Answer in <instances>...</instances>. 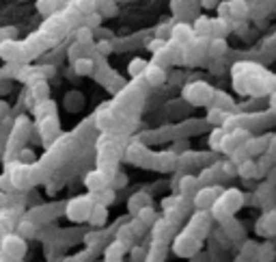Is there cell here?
<instances>
[{
  "label": "cell",
  "mask_w": 276,
  "mask_h": 262,
  "mask_svg": "<svg viewBox=\"0 0 276 262\" xmlns=\"http://www.w3.org/2000/svg\"><path fill=\"white\" fill-rule=\"evenodd\" d=\"M33 113H35L37 120H43V117L57 115V102L50 100V98H45V100H41V102H35Z\"/></svg>",
  "instance_id": "16"
},
{
  "label": "cell",
  "mask_w": 276,
  "mask_h": 262,
  "mask_svg": "<svg viewBox=\"0 0 276 262\" xmlns=\"http://www.w3.org/2000/svg\"><path fill=\"white\" fill-rule=\"evenodd\" d=\"M227 156H229V160H231V162H235V165H240V162H244L246 158H251V154H248V150L244 146H237L235 150L229 152Z\"/></svg>",
  "instance_id": "36"
},
{
  "label": "cell",
  "mask_w": 276,
  "mask_h": 262,
  "mask_svg": "<svg viewBox=\"0 0 276 262\" xmlns=\"http://www.w3.org/2000/svg\"><path fill=\"white\" fill-rule=\"evenodd\" d=\"M85 20H87V26H91V29H97L99 24H102V20H104V15L102 13H97V11H93V13H89V15H85Z\"/></svg>",
  "instance_id": "44"
},
{
  "label": "cell",
  "mask_w": 276,
  "mask_h": 262,
  "mask_svg": "<svg viewBox=\"0 0 276 262\" xmlns=\"http://www.w3.org/2000/svg\"><path fill=\"white\" fill-rule=\"evenodd\" d=\"M207 46H209V54H211V57H220V54L227 52V41H225V37H211Z\"/></svg>",
  "instance_id": "32"
},
{
  "label": "cell",
  "mask_w": 276,
  "mask_h": 262,
  "mask_svg": "<svg viewBox=\"0 0 276 262\" xmlns=\"http://www.w3.org/2000/svg\"><path fill=\"white\" fill-rule=\"evenodd\" d=\"M35 152L31 148H20V152H17V160L20 162H26V165H31V162H35Z\"/></svg>",
  "instance_id": "41"
},
{
  "label": "cell",
  "mask_w": 276,
  "mask_h": 262,
  "mask_svg": "<svg viewBox=\"0 0 276 262\" xmlns=\"http://www.w3.org/2000/svg\"><path fill=\"white\" fill-rule=\"evenodd\" d=\"M127 254H130V262H145L147 260V249L141 245H132L127 249Z\"/></svg>",
  "instance_id": "38"
},
{
  "label": "cell",
  "mask_w": 276,
  "mask_h": 262,
  "mask_svg": "<svg viewBox=\"0 0 276 262\" xmlns=\"http://www.w3.org/2000/svg\"><path fill=\"white\" fill-rule=\"evenodd\" d=\"M192 31H195V37H209L211 35V20L205 15L197 17L195 24H192Z\"/></svg>",
  "instance_id": "23"
},
{
  "label": "cell",
  "mask_w": 276,
  "mask_h": 262,
  "mask_svg": "<svg viewBox=\"0 0 276 262\" xmlns=\"http://www.w3.org/2000/svg\"><path fill=\"white\" fill-rule=\"evenodd\" d=\"M171 39L183 43V46H188L190 41H195V31H192V26L186 24V22H179L171 26Z\"/></svg>",
  "instance_id": "12"
},
{
  "label": "cell",
  "mask_w": 276,
  "mask_h": 262,
  "mask_svg": "<svg viewBox=\"0 0 276 262\" xmlns=\"http://www.w3.org/2000/svg\"><path fill=\"white\" fill-rule=\"evenodd\" d=\"M220 169H223V171H225V176H229V178L237 176V165H235V162H231V160L220 162Z\"/></svg>",
  "instance_id": "46"
},
{
  "label": "cell",
  "mask_w": 276,
  "mask_h": 262,
  "mask_svg": "<svg viewBox=\"0 0 276 262\" xmlns=\"http://www.w3.org/2000/svg\"><path fill=\"white\" fill-rule=\"evenodd\" d=\"M15 232L20 234V236H22L24 241H31V239H35V236H37V225H35V221H33V219H22V221H17Z\"/></svg>",
  "instance_id": "21"
},
{
  "label": "cell",
  "mask_w": 276,
  "mask_h": 262,
  "mask_svg": "<svg viewBox=\"0 0 276 262\" xmlns=\"http://www.w3.org/2000/svg\"><path fill=\"white\" fill-rule=\"evenodd\" d=\"M102 239H104V234H97V232H91L89 236H85V241H87V245L93 249V247H97L99 243H102Z\"/></svg>",
  "instance_id": "47"
},
{
  "label": "cell",
  "mask_w": 276,
  "mask_h": 262,
  "mask_svg": "<svg viewBox=\"0 0 276 262\" xmlns=\"http://www.w3.org/2000/svg\"><path fill=\"white\" fill-rule=\"evenodd\" d=\"M235 262H251V260H246V258H242V256H237Z\"/></svg>",
  "instance_id": "51"
},
{
  "label": "cell",
  "mask_w": 276,
  "mask_h": 262,
  "mask_svg": "<svg viewBox=\"0 0 276 262\" xmlns=\"http://www.w3.org/2000/svg\"><path fill=\"white\" fill-rule=\"evenodd\" d=\"M73 37H76L78 43H93V29L91 26H78L76 31H73Z\"/></svg>",
  "instance_id": "30"
},
{
  "label": "cell",
  "mask_w": 276,
  "mask_h": 262,
  "mask_svg": "<svg viewBox=\"0 0 276 262\" xmlns=\"http://www.w3.org/2000/svg\"><path fill=\"white\" fill-rule=\"evenodd\" d=\"M225 134H227V130L223 128V126H214V130L209 132V139H207V143H209V148L214 150V152H220V143H223Z\"/></svg>",
  "instance_id": "27"
},
{
  "label": "cell",
  "mask_w": 276,
  "mask_h": 262,
  "mask_svg": "<svg viewBox=\"0 0 276 262\" xmlns=\"http://www.w3.org/2000/svg\"><path fill=\"white\" fill-rule=\"evenodd\" d=\"M268 98H270V108H272V111H276V91H274V93H270Z\"/></svg>",
  "instance_id": "50"
},
{
  "label": "cell",
  "mask_w": 276,
  "mask_h": 262,
  "mask_svg": "<svg viewBox=\"0 0 276 262\" xmlns=\"http://www.w3.org/2000/svg\"><path fill=\"white\" fill-rule=\"evenodd\" d=\"M257 249H259V243L251 241V239H244V241H242V247H240V256L246 258V260H251V262H255Z\"/></svg>",
  "instance_id": "26"
},
{
  "label": "cell",
  "mask_w": 276,
  "mask_h": 262,
  "mask_svg": "<svg viewBox=\"0 0 276 262\" xmlns=\"http://www.w3.org/2000/svg\"><path fill=\"white\" fill-rule=\"evenodd\" d=\"M85 186H87L89 193H99V191H104V188L108 186V178L99 169L89 171V174L85 176Z\"/></svg>",
  "instance_id": "11"
},
{
  "label": "cell",
  "mask_w": 276,
  "mask_h": 262,
  "mask_svg": "<svg viewBox=\"0 0 276 262\" xmlns=\"http://www.w3.org/2000/svg\"><path fill=\"white\" fill-rule=\"evenodd\" d=\"M211 96H214V89H211L203 80H195L183 87V100L190 102L192 106H205L211 102Z\"/></svg>",
  "instance_id": "4"
},
{
  "label": "cell",
  "mask_w": 276,
  "mask_h": 262,
  "mask_svg": "<svg viewBox=\"0 0 276 262\" xmlns=\"http://www.w3.org/2000/svg\"><path fill=\"white\" fill-rule=\"evenodd\" d=\"M93 52H95V57H106V54L113 52V43L102 39V41H95L93 43Z\"/></svg>",
  "instance_id": "39"
},
{
  "label": "cell",
  "mask_w": 276,
  "mask_h": 262,
  "mask_svg": "<svg viewBox=\"0 0 276 262\" xmlns=\"http://www.w3.org/2000/svg\"><path fill=\"white\" fill-rule=\"evenodd\" d=\"M127 254V247L123 245L121 241H113L110 245H106V251H104V262H121L123 256Z\"/></svg>",
  "instance_id": "13"
},
{
  "label": "cell",
  "mask_w": 276,
  "mask_h": 262,
  "mask_svg": "<svg viewBox=\"0 0 276 262\" xmlns=\"http://www.w3.org/2000/svg\"><path fill=\"white\" fill-rule=\"evenodd\" d=\"M255 234L263 239H274L276 236V208L263 212L255 223Z\"/></svg>",
  "instance_id": "7"
},
{
  "label": "cell",
  "mask_w": 276,
  "mask_h": 262,
  "mask_svg": "<svg viewBox=\"0 0 276 262\" xmlns=\"http://www.w3.org/2000/svg\"><path fill=\"white\" fill-rule=\"evenodd\" d=\"M5 206H9V193L0 191V208H5Z\"/></svg>",
  "instance_id": "49"
},
{
  "label": "cell",
  "mask_w": 276,
  "mask_h": 262,
  "mask_svg": "<svg viewBox=\"0 0 276 262\" xmlns=\"http://www.w3.org/2000/svg\"><path fill=\"white\" fill-rule=\"evenodd\" d=\"M127 158L132 162H143V158H147V148L141 143H132L130 150H127Z\"/></svg>",
  "instance_id": "33"
},
{
  "label": "cell",
  "mask_w": 276,
  "mask_h": 262,
  "mask_svg": "<svg viewBox=\"0 0 276 262\" xmlns=\"http://www.w3.org/2000/svg\"><path fill=\"white\" fill-rule=\"evenodd\" d=\"M136 217L147 225V228H151V225L158 221V215H155V210L151 208V204H149V206H143V208L136 212Z\"/></svg>",
  "instance_id": "28"
},
{
  "label": "cell",
  "mask_w": 276,
  "mask_h": 262,
  "mask_svg": "<svg viewBox=\"0 0 276 262\" xmlns=\"http://www.w3.org/2000/svg\"><path fill=\"white\" fill-rule=\"evenodd\" d=\"M3 234H5V232H3V230H0V236H3Z\"/></svg>",
  "instance_id": "52"
},
{
  "label": "cell",
  "mask_w": 276,
  "mask_h": 262,
  "mask_svg": "<svg viewBox=\"0 0 276 262\" xmlns=\"http://www.w3.org/2000/svg\"><path fill=\"white\" fill-rule=\"evenodd\" d=\"M229 7H231V22L233 20H244V17L248 15L246 0H229Z\"/></svg>",
  "instance_id": "25"
},
{
  "label": "cell",
  "mask_w": 276,
  "mask_h": 262,
  "mask_svg": "<svg viewBox=\"0 0 276 262\" xmlns=\"http://www.w3.org/2000/svg\"><path fill=\"white\" fill-rule=\"evenodd\" d=\"M223 193V186L211 184V186H199V191L192 195V206L197 210H209L211 204L216 202V197Z\"/></svg>",
  "instance_id": "6"
},
{
  "label": "cell",
  "mask_w": 276,
  "mask_h": 262,
  "mask_svg": "<svg viewBox=\"0 0 276 262\" xmlns=\"http://www.w3.org/2000/svg\"><path fill=\"white\" fill-rule=\"evenodd\" d=\"M201 249V239L195 236L192 232L188 230H183L181 234H177L173 241V251L177 256L181 258H192V256H197V251Z\"/></svg>",
  "instance_id": "5"
},
{
  "label": "cell",
  "mask_w": 276,
  "mask_h": 262,
  "mask_svg": "<svg viewBox=\"0 0 276 262\" xmlns=\"http://www.w3.org/2000/svg\"><path fill=\"white\" fill-rule=\"evenodd\" d=\"M199 182H201V184L216 182V169H214V167H207L205 171H201V176H199Z\"/></svg>",
  "instance_id": "43"
},
{
  "label": "cell",
  "mask_w": 276,
  "mask_h": 262,
  "mask_svg": "<svg viewBox=\"0 0 276 262\" xmlns=\"http://www.w3.org/2000/svg\"><path fill=\"white\" fill-rule=\"evenodd\" d=\"M73 7H76L82 15H89V13L97 11L99 3H97V0H73Z\"/></svg>",
  "instance_id": "31"
},
{
  "label": "cell",
  "mask_w": 276,
  "mask_h": 262,
  "mask_svg": "<svg viewBox=\"0 0 276 262\" xmlns=\"http://www.w3.org/2000/svg\"><path fill=\"white\" fill-rule=\"evenodd\" d=\"M57 7H59V0H37V11L45 17H50L57 11Z\"/></svg>",
  "instance_id": "34"
},
{
  "label": "cell",
  "mask_w": 276,
  "mask_h": 262,
  "mask_svg": "<svg viewBox=\"0 0 276 262\" xmlns=\"http://www.w3.org/2000/svg\"><path fill=\"white\" fill-rule=\"evenodd\" d=\"M95 204V197L93 195H78V197H71L65 206V212L73 223H82V221H89V212Z\"/></svg>",
  "instance_id": "2"
},
{
  "label": "cell",
  "mask_w": 276,
  "mask_h": 262,
  "mask_svg": "<svg viewBox=\"0 0 276 262\" xmlns=\"http://www.w3.org/2000/svg\"><path fill=\"white\" fill-rule=\"evenodd\" d=\"M147 65H149V61H145V59H141V57H136V59L130 61V65H127V74H130L132 78H138V76H141L143 72L147 69Z\"/></svg>",
  "instance_id": "29"
},
{
  "label": "cell",
  "mask_w": 276,
  "mask_h": 262,
  "mask_svg": "<svg viewBox=\"0 0 276 262\" xmlns=\"http://www.w3.org/2000/svg\"><path fill=\"white\" fill-rule=\"evenodd\" d=\"M274 260H276V245H274V243L270 239L265 243H259L255 262H274Z\"/></svg>",
  "instance_id": "18"
},
{
  "label": "cell",
  "mask_w": 276,
  "mask_h": 262,
  "mask_svg": "<svg viewBox=\"0 0 276 262\" xmlns=\"http://www.w3.org/2000/svg\"><path fill=\"white\" fill-rule=\"evenodd\" d=\"M99 7H104V11H102L104 17H108V15H117V13H119L117 3H110V0H102V3H99Z\"/></svg>",
  "instance_id": "45"
},
{
  "label": "cell",
  "mask_w": 276,
  "mask_h": 262,
  "mask_svg": "<svg viewBox=\"0 0 276 262\" xmlns=\"http://www.w3.org/2000/svg\"><path fill=\"white\" fill-rule=\"evenodd\" d=\"M0 191H15V186H13V182H11V178H9L7 176V171H5V174L3 176H0Z\"/></svg>",
  "instance_id": "48"
},
{
  "label": "cell",
  "mask_w": 276,
  "mask_h": 262,
  "mask_svg": "<svg viewBox=\"0 0 276 262\" xmlns=\"http://www.w3.org/2000/svg\"><path fill=\"white\" fill-rule=\"evenodd\" d=\"M71 67H73V72H76L78 76H91V74H95V59L78 57V59L71 61Z\"/></svg>",
  "instance_id": "14"
},
{
  "label": "cell",
  "mask_w": 276,
  "mask_h": 262,
  "mask_svg": "<svg viewBox=\"0 0 276 262\" xmlns=\"http://www.w3.org/2000/svg\"><path fill=\"white\" fill-rule=\"evenodd\" d=\"M106 221H108V206L95 202L89 212V223L95 225V228H102V225H106Z\"/></svg>",
  "instance_id": "15"
},
{
  "label": "cell",
  "mask_w": 276,
  "mask_h": 262,
  "mask_svg": "<svg viewBox=\"0 0 276 262\" xmlns=\"http://www.w3.org/2000/svg\"><path fill=\"white\" fill-rule=\"evenodd\" d=\"M0 57L7 63L22 61V43L15 39H0Z\"/></svg>",
  "instance_id": "9"
},
{
  "label": "cell",
  "mask_w": 276,
  "mask_h": 262,
  "mask_svg": "<svg viewBox=\"0 0 276 262\" xmlns=\"http://www.w3.org/2000/svg\"><path fill=\"white\" fill-rule=\"evenodd\" d=\"M229 113L225 111V108H218V106H211L209 108V113H207V122L209 124H214V126H223V122H225V117H227Z\"/></svg>",
  "instance_id": "35"
},
{
  "label": "cell",
  "mask_w": 276,
  "mask_h": 262,
  "mask_svg": "<svg viewBox=\"0 0 276 262\" xmlns=\"http://www.w3.org/2000/svg\"><path fill=\"white\" fill-rule=\"evenodd\" d=\"M0 251H3L5 258L20 262L26 256V241L17 232H5L0 236Z\"/></svg>",
  "instance_id": "3"
},
{
  "label": "cell",
  "mask_w": 276,
  "mask_h": 262,
  "mask_svg": "<svg viewBox=\"0 0 276 262\" xmlns=\"http://www.w3.org/2000/svg\"><path fill=\"white\" fill-rule=\"evenodd\" d=\"M29 89H31V96L35 98V102H41V100H45V98H50V85H48V80L45 78L33 83Z\"/></svg>",
  "instance_id": "22"
},
{
  "label": "cell",
  "mask_w": 276,
  "mask_h": 262,
  "mask_svg": "<svg viewBox=\"0 0 276 262\" xmlns=\"http://www.w3.org/2000/svg\"><path fill=\"white\" fill-rule=\"evenodd\" d=\"M237 176L244 178V180H253V178H259V169H257V160L246 158L244 162H240L237 165Z\"/></svg>",
  "instance_id": "19"
},
{
  "label": "cell",
  "mask_w": 276,
  "mask_h": 262,
  "mask_svg": "<svg viewBox=\"0 0 276 262\" xmlns=\"http://www.w3.org/2000/svg\"><path fill=\"white\" fill-rule=\"evenodd\" d=\"M151 204V197H149V193H145V191H138V193H134L130 200H127V208H130V212L132 215H136L138 210L143 208V206H149Z\"/></svg>",
  "instance_id": "20"
},
{
  "label": "cell",
  "mask_w": 276,
  "mask_h": 262,
  "mask_svg": "<svg viewBox=\"0 0 276 262\" xmlns=\"http://www.w3.org/2000/svg\"><path fill=\"white\" fill-rule=\"evenodd\" d=\"M125 184H127V176L123 174V171H115V174L108 178V186H113L115 191L117 188H123Z\"/></svg>",
  "instance_id": "37"
},
{
  "label": "cell",
  "mask_w": 276,
  "mask_h": 262,
  "mask_svg": "<svg viewBox=\"0 0 276 262\" xmlns=\"http://www.w3.org/2000/svg\"><path fill=\"white\" fill-rule=\"evenodd\" d=\"M244 197L246 195L242 191H237V188H227V191H223L209 208L211 219H216L220 223L223 219H227V217H233L244 206Z\"/></svg>",
  "instance_id": "1"
},
{
  "label": "cell",
  "mask_w": 276,
  "mask_h": 262,
  "mask_svg": "<svg viewBox=\"0 0 276 262\" xmlns=\"http://www.w3.org/2000/svg\"><path fill=\"white\" fill-rule=\"evenodd\" d=\"M117 241H121L123 245L130 249L132 245H134V241H136V236H134V232H132V228H130V223H123V225H119L117 228V236H115Z\"/></svg>",
  "instance_id": "24"
},
{
  "label": "cell",
  "mask_w": 276,
  "mask_h": 262,
  "mask_svg": "<svg viewBox=\"0 0 276 262\" xmlns=\"http://www.w3.org/2000/svg\"><path fill=\"white\" fill-rule=\"evenodd\" d=\"M37 126H39V134L45 143L54 141L61 134V124H59V117L57 115H50V117H43V120H37Z\"/></svg>",
  "instance_id": "8"
},
{
  "label": "cell",
  "mask_w": 276,
  "mask_h": 262,
  "mask_svg": "<svg viewBox=\"0 0 276 262\" xmlns=\"http://www.w3.org/2000/svg\"><path fill=\"white\" fill-rule=\"evenodd\" d=\"M138 78H143L145 83L151 85V87H160V85H164V80H167V72H164V67L155 65V63H149L147 69Z\"/></svg>",
  "instance_id": "10"
},
{
  "label": "cell",
  "mask_w": 276,
  "mask_h": 262,
  "mask_svg": "<svg viewBox=\"0 0 276 262\" xmlns=\"http://www.w3.org/2000/svg\"><path fill=\"white\" fill-rule=\"evenodd\" d=\"M147 48H149V52H151V54L162 52L164 48H167V39H162V37H153L149 43H147Z\"/></svg>",
  "instance_id": "42"
},
{
  "label": "cell",
  "mask_w": 276,
  "mask_h": 262,
  "mask_svg": "<svg viewBox=\"0 0 276 262\" xmlns=\"http://www.w3.org/2000/svg\"><path fill=\"white\" fill-rule=\"evenodd\" d=\"M130 228H132V232H134V236H143V234H147V225L138 219V217H134V219H130Z\"/></svg>",
  "instance_id": "40"
},
{
  "label": "cell",
  "mask_w": 276,
  "mask_h": 262,
  "mask_svg": "<svg viewBox=\"0 0 276 262\" xmlns=\"http://www.w3.org/2000/svg\"><path fill=\"white\" fill-rule=\"evenodd\" d=\"M199 186H201V182H199L197 176H183L179 180V195L181 197H192L199 191Z\"/></svg>",
  "instance_id": "17"
}]
</instances>
